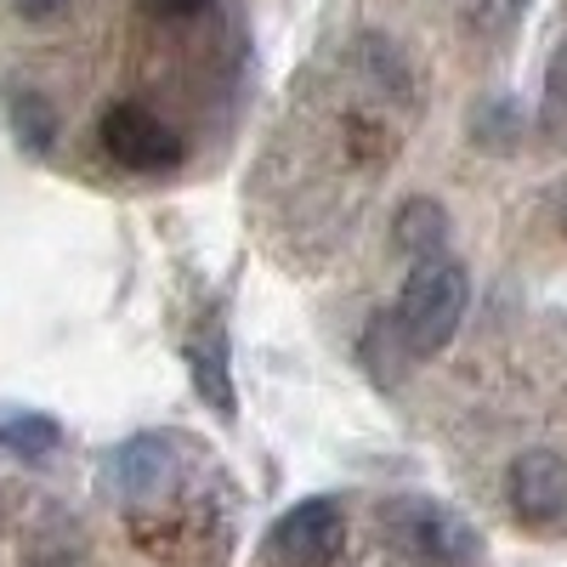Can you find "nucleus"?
I'll use <instances>...</instances> for the list:
<instances>
[{"mask_svg":"<svg viewBox=\"0 0 567 567\" xmlns=\"http://www.w3.org/2000/svg\"><path fill=\"white\" fill-rule=\"evenodd\" d=\"M465 301H471V278L454 256L414 261V272L403 278V296L392 307L403 352L409 358H437L454 341V329L465 318Z\"/></svg>","mask_w":567,"mask_h":567,"instance_id":"nucleus-1","label":"nucleus"},{"mask_svg":"<svg viewBox=\"0 0 567 567\" xmlns=\"http://www.w3.org/2000/svg\"><path fill=\"white\" fill-rule=\"evenodd\" d=\"M97 136H103V154L125 171H142V176H154V171H176L182 165V136L154 114V109H142V103H114L103 120H97Z\"/></svg>","mask_w":567,"mask_h":567,"instance_id":"nucleus-2","label":"nucleus"},{"mask_svg":"<svg viewBox=\"0 0 567 567\" xmlns=\"http://www.w3.org/2000/svg\"><path fill=\"white\" fill-rule=\"evenodd\" d=\"M347 545V516L336 499H301L296 511L278 516V528L267 534V550L284 567H329Z\"/></svg>","mask_w":567,"mask_h":567,"instance_id":"nucleus-3","label":"nucleus"},{"mask_svg":"<svg viewBox=\"0 0 567 567\" xmlns=\"http://www.w3.org/2000/svg\"><path fill=\"white\" fill-rule=\"evenodd\" d=\"M114 477H120V494H125L131 511H159V505L182 488L187 465H182V449H176L171 437H136V443L120 454Z\"/></svg>","mask_w":567,"mask_h":567,"instance_id":"nucleus-4","label":"nucleus"},{"mask_svg":"<svg viewBox=\"0 0 567 567\" xmlns=\"http://www.w3.org/2000/svg\"><path fill=\"white\" fill-rule=\"evenodd\" d=\"M505 494H511L516 516H528V523H550V516L567 511V460L550 454V449L516 454L511 471H505Z\"/></svg>","mask_w":567,"mask_h":567,"instance_id":"nucleus-5","label":"nucleus"},{"mask_svg":"<svg viewBox=\"0 0 567 567\" xmlns=\"http://www.w3.org/2000/svg\"><path fill=\"white\" fill-rule=\"evenodd\" d=\"M392 523L403 528V545L414 550V556H425V561H449V567H460V561H471L477 556V539H471V528L460 523L454 511H443V505H398V516Z\"/></svg>","mask_w":567,"mask_h":567,"instance_id":"nucleus-6","label":"nucleus"},{"mask_svg":"<svg viewBox=\"0 0 567 567\" xmlns=\"http://www.w3.org/2000/svg\"><path fill=\"white\" fill-rule=\"evenodd\" d=\"M449 210L432 199V194H414V199H403L398 205V216H392V239H398V250L403 256H414V261H432V256H449Z\"/></svg>","mask_w":567,"mask_h":567,"instance_id":"nucleus-7","label":"nucleus"},{"mask_svg":"<svg viewBox=\"0 0 567 567\" xmlns=\"http://www.w3.org/2000/svg\"><path fill=\"white\" fill-rule=\"evenodd\" d=\"M182 358H187V374H194V392L205 398V409H216L221 420H239V392H233L221 341H194V347H182Z\"/></svg>","mask_w":567,"mask_h":567,"instance_id":"nucleus-8","label":"nucleus"},{"mask_svg":"<svg viewBox=\"0 0 567 567\" xmlns=\"http://www.w3.org/2000/svg\"><path fill=\"white\" fill-rule=\"evenodd\" d=\"M58 420L52 414H40V409H12V414H0V449L18 454V460H40V454H52L58 449Z\"/></svg>","mask_w":567,"mask_h":567,"instance_id":"nucleus-9","label":"nucleus"},{"mask_svg":"<svg viewBox=\"0 0 567 567\" xmlns=\"http://www.w3.org/2000/svg\"><path fill=\"white\" fill-rule=\"evenodd\" d=\"M7 120L18 131V142L29 154H52V142H58V109L40 97V91H12V103H7Z\"/></svg>","mask_w":567,"mask_h":567,"instance_id":"nucleus-10","label":"nucleus"},{"mask_svg":"<svg viewBox=\"0 0 567 567\" xmlns=\"http://www.w3.org/2000/svg\"><path fill=\"white\" fill-rule=\"evenodd\" d=\"M539 131L550 142H567V40L556 45V58L545 69V103H539Z\"/></svg>","mask_w":567,"mask_h":567,"instance_id":"nucleus-11","label":"nucleus"},{"mask_svg":"<svg viewBox=\"0 0 567 567\" xmlns=\"http://www.w3.org/2000/svg\"><path fill=\"white\" fill-rule=\"evenodd\" d=\"M7 7H12L23 23H52V18L69 12V0H7Z\"/></svg>","mask_w":567,"mask_h":567,"instance_id":"nucleus-12","label":"nucleus"},{"mask_svg":"<svg viewBox=\"0 0 567 567\" xmlns=\"http://www.w3.org/2000/svg\"><path fill=\"white\" fill-rule=\"evenodd\" d=\"M148 7H154L159 18H199V12L216 7V0H148Z\"/></svg>","mask_w":567,"mask_h":567,"instance_id":"nucleus-13","label":"nucleus"},{"mask_svg":"<svg viewBox=\"0 0 567 567\" xmlns=\"http://www.w3.org/2000/svg\"><path fill=\"white\" fill-rule=\"evenodd\" d=\"M561 233H567V205H561Z\"/></svg>","mask_w":567,"mask_h":567,"instance_id":"nucleus-14","label":"nucleus"},{"mask_svg":"<svg viewBox=\"0 0 567 567\" xmlns=\"http://www.w3.org/2000/svg\"><path fill=\"white\" fill-rule=\"evenodd\" d=\"M0 454H7V449H0Z\"/></svg>","mask_w":567,"mask_h":567,"instance_id":"nucleus-15","label":"nucleus"}]
</instances>
